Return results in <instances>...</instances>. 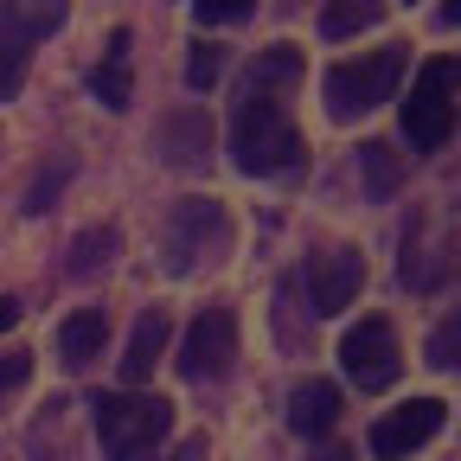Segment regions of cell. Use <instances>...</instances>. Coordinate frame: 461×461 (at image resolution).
Here are the masks:
<instances>
[{"label": "cell", "mask_w": 461, "mask_h": 461, "mask_svg": "<svg viewBox=\"0 0 461 461\" xmlns=\"http://www.w3.org/2000/svg\"><path fill=\"white\" fill-rule=\"evenodd\" d=\"M230 154H238V167L257 173V180H288V173H302V160H308L295 115L269 90H244L238 115H230Z\"/></svg>", "instance_id": "1"}, {"label": "cell", "mask_w": 461, "mask_h": 461, "mask_svg": "<svg viewBox=\"0 0 461 461\" xmlns=\"http://www.w3.org/2000/svg\"><path fill=\"white\" fill-rule=\"evenodd\" d=\"M160 250L173 276H199L230 257V212L218 199H180L160 224Z\"/></svg>", "instance_id": "2"}, {"label": "cell", "mask_w": 461, "mask_h": 461, "mask_svg": "<svg viewBox=\"0 0 461 461\" xmlns=\"http://www.w3.org/2000/svg\"><path fill=\"white\" fill-rule=\"evenodd\" d=\"M403 71H411V51H403V45L366 51V58H353V65H333L327 84H321L327 90V115H333V122H359V115H372L378 103L397 96Z\"/></svg>", "instance_id": "3"}, {"label": "cell", "mask_w": 461, "mask_h": 461, "mask_svg": "<svg viewBox=\"0 0 461 461\" xmlns=\"http://www.w3.org/2000/svg\"><path fill=\"white\" fill-rule=\"evenodd\" d=\"M173 429V403L148 397V391H122V397H96V442L109 461H141L167 442Z\"/></svg>", "instance_id": "4"}, {"label": "cell", "mask_w": 461, "mask_h": 461, "mask_svg": "<svg viewBox=\"0 0 461 461\" xmlns=\"http://www.w3.org/2000/svg\"><path fill=\"white\" fill-rule=\"evenodd\" d=\"M455 96H461V58L442 51L429 58V65L417 71L411 84V103H403V141H411L417 154H436L455 129Z\"/></svg>", "instance_id": "5"}, {"label": "cell", "mask_w": 461, "mask_h": 461, "mask_svg": "<svg viewBox=\"0 0 461 461\" xmlns=\"http://www.w3.org/2000/svg\"><path fill=\"white\" fill-rule=\"evenodd\" d=\"M230 366H238V314H230V308H205L186 327V339H180V378L218 384Z\"/></svg>", "instance_id": "6"}, {"label": "cell", "mask_w": 461, "mask_h": 461, "mask_svg": "<svg viewBox=\"0 0 461 461\" xmlns=\"http://www.w3.org/2000/svg\"><path fill=\"white\" fill-rule=\"evenodd\" d=\"M397 333H391V321H359L353 333L339 339V366H346V378H353L359 391H391L397 384Z\"/></svg>", "instance_id": "7"}, {"label": "cell", "mask_w": 461, "mask_h": 461, "mask_svg": "<svg viewBox=\"0 0 461 461\" xmlns=\"http://www.w3.org/2000/svg\"><path fill=\"white\" fill-rule=\"evenodd\" d=\"M302 282H308L314 314H346V308H353V295H359V282H366V257L346 250V244H333V250L308 257Z\"/></svg>", "instance_id": "8"}, {"label": "cell", "mask_w": 461, "mask_h": 461, "mask_svg": "<svg viewBox=\"0 0 461 461\" xmlns=\"http://www.w3.org/2000/svg\"><path fill=\"white\" fill-rule=\"evenodd\" d=\"M436 429H442V403L436 397H411L403 411L372 423V455L378 461H411V448H423Z\"/></svg>", "instance_id": "9"}, {"label": "cell", "mask_w": 461, "mask_h": 461, "mask_svg": "<svg viewBox=\"0 0 461 461\" xmlns=\"http://www.w3.org/2000/svg\"><path fill=\"white\" fill-rule=\"evenodd\" d=\"M65 14H71V0H0V39L26 51L65 26Z\"/></svg>", "instance_id": "10"}, {"label": "cell", "mask_w": 461, "mask_h": 461, "mask_svg": "<svg viewBox=\"0 0 461 461\" xmlns=\"http://www.w3.org/2000/svg\"><path fill=\"white\" fill-rule=\"evenodd\" d=\"M442 276H448V238L429 218H411V230H403V282H411V288H436Z\"/></svg>", "instance_id": "11"}, {"label": "cell", "mask_w": 461, "mask_h": 461, "mask_svg": "<svg viewBox=\"0 0 461 461\" xmlns=\"http://www.w3.org/2000/svg\"><path fill=\"white\" fill-rule=\"evenodd\" d=\"M90 84H96L103 109H129V96H135V32L129 26L109 32V51H103V65H96Z\"/></svg>", "instance_id": "12"}, {"label": "cell", "mask_w": 461, "mask_h": 461, "mask_svg": "<svg viewBox=\"0 0 461 461\" xmlns=\"http://www.w3.org/2000/svg\"><path fill=\"white\" fill-rule=\"evenodd\" d=\"M339 423V384H327V378H302L295 391H288V429L295 436H327Z\"/></svg>", "instance_id": "13"}, {"label": "cell", "mask_w": 461, "mask_h": 461, "mask_svg": "<svg viewBox=\"0 0 461 461\" xmlns=\"http://www.w3.org/2000/svg\"><path fill=\"white\" fill-rule=\"evenodd\" d=\"M160 154L173 167H199L212 154V115L205 109H173L167 122H160Z\"/></svg>", "instance_id": "14"}, {"label": "cell", "mask_w": 461, "mask_h": 461, "mask_svg": "<svg viewBox=\"0 0 461 461\" xmlns=\"http://www.w3.org/2000/svg\"><path fill=\"white\" fill-rule=\"evenodd\" d=\"M167 333H173L167 308H148V314L135 321V333H129V353H122V378H129V384L154 378V359L167 353Z\"/></svg>", "instance_id": "15"}, {"label": "cell", "mask_w": 461, "mask_h": 461, "mask_svg": "<svg viewBox=\"0 0 461 461\" xmlns=\"http://www.w3.org/2000/svg\"><path fill=\"white\" fill-rule=\"evenodd\" d=\"M103 339H109V314L103 308H77L65 327H58V353H65V366H90V359H103Z\"/></svg>", "instance_id": "16"}, {"label": "cell", "mask_w": 461, "mask_h": 461, "mask_svg": "<svg viewBox=\"0 0 461 461\" xmlns=\"http://www.w3.org/2000/svg\"><path fill=\"white\" fill-rule=\"evenodd\" d=\"M295 77H302V51H295V45H269V51H257V71H250L244 90L288 96V90H295Z\"/></svg>", "instance_id": "17"}, {"label": "cell", "mask_w": 461, "mask_h": 461, "mask_svg": "<svg viewBox=\"0 0 461 461\" xmlns=\"http://www.w3.org/2000/svg\"><path fill=\"white\" fill-rule=\"evenodd\" d=\"M115 230L109 224H90V230H77V244H71V257H65V276H77V282H90L96 269H109V257H115Z\"/></svg>", "instance_id": "18"}, {"label": "cell", "mask_w": 461, "mask_h": 461, "mask_svg": "<svg viewBox=\"0 0 461 461\" xmlns=\"http://www.w3.org/2000/svg\"><path fill=\"white\" fill-rule=\"evenodd\" d=\"M378 0H327L321 7V32L327 39H353V32H366V26H378Z\"/></svg>", "instance_id": "19"}, {"label": "cell", "mask_w": 461, "mask_h": 461, "mask_svg": "<svg viewBox=\"0 0 461 461\" xmlns=\"http://www.w3.org/2000/svg\"><path fill=\"white\" fill-rule=\"evenodd\" d=\"M359 173H366V193H372V199H391V193L403 186V160H397L384 141H366V148H359Z\"/></svg>", "instance_id": "20"}, {"label": "cell", "mask_w": 461, "mask_h": 461, "mask_svg": "<svg viewBox=\"0 0 461 461\" xmlns=\"http://www.w3.org/2000/svg\"><path fill=\"white\" fill-rule=\"evenodd\" d=\"M429 366H436V372H461V314L436 321V333H429Z\"/></svg>", "instance_id": "21"}, {"label": "cell", "mask_w": 461, "mask_h": 461, "mask_svg": "<svg viewBox=\"0 0 461 461\" xmlns=\"http://www.w3.org/2000/svg\"><path fill=\"white\" fill-rule=\"evenodd\" d=\"M218 77H224V45H205V39H199L193 58H186V84H193V90H212Z\"/></svg>", "instance_id": "22"}, {"label": "cell", "mask_w": 461, "mask_h": 461, "mask_svg": "<svg viewBox=\"0 0 461 461\" xmlns=\"http://www.w3.org/2000/svg\"><path fill=\"white\" fill-rule=\"evenodd\" d=\"M71 180V160H58V167H39V180H32V193H26V212H51V199H58V186Z\"/></svg>", "instance_id": "23"}, {"label": "cell", "mask_w": 461, "mask_h": 461, "mask_svg": "<svg viewBox=\"0 0 461 461\" xmlns=\"http://www.w3.org/2000/svg\"><path fill=\"white\" fill-rule=\"evenodd\" d=\"M250 7L257 0H193L199 26H238V20H250Z\"/></svg>", "instance_id": "24"}, {"label": "cell", "mask_w": 461, "mask_h": 461, "mask_svg": "<svg viewBox=\"0 0 461 461\" xmlns=\"http://www.w3.org/2000/svg\"><path fill=\"white\" fill-rule=\"evenodd\" d=\"M20 84H26V51L0 39V103H7V96H20Z\"/></svg>", "instance_id": "25"}, {"label": "cell", "mask_w": 461, "mask_h": 461, "mask_svg": "<svg viewBox=\"0 0 461 461\" xmlns=\"http://www.w3.org/2000/svg\"><path fill=\"white\" fill-rule=\"evenodd\" d=\"M26 372H32V359H26V353H7V359H0V397L20 391V384H26Z\"/></svg>", "instance_id": "26"}, {"label": "cell", "mask_w": 461, "mask_h": 461, "mask_svg": "<svg viewBox=\"0 0 461 461\" xmlns=\"http://www.w3.org/2000/svg\"><path fill=\"white\" fill-rule=\"evenodd\" d=\"M160 461H205V436H186L173 455H160Z\"/></svg>", "instance_id": "27"}, {"label": "cell", "mask_w": 461, "mask_h": 461, "mask_svg": "<svg viewBox=\"0 0 461 461\" xmlns=\"http://www.w3.org/2000/svg\"><path fill=\"white\" fill-rule=\"evenodd\" d=\"M14 321H20V302H0V333H7Z\"/></svg>", "instance_id": "28"}, {"label": "cell", "mask_w": 461, "mask_h": 461, "mask_svg": "<svg viewBox=\"0 0 461 461\" xmlns=\"http://www.w3.org/2000/svg\"><path fill=\"white\" fill-rule=\"evenodd\" d=\"M442 26H461V0H442Z\"/></svg>", "instance_id": "29"}]
</instances>
